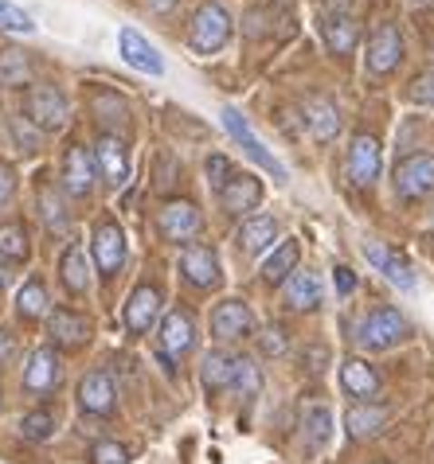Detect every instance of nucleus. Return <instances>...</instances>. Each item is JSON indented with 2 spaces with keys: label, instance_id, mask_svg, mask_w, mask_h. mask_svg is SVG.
Segmentation results:
<instances>
[{
  "label": "nucleus",
  "instance_id": "3",
  "mask_svg": "<svg viewBox=\"0 0 434 464\" xmlns=\"http://www.w3.org/2000/svg\"><path fill=\"white\" fill-rule=\"evenodd\" d=\"M395 199L399 203H423L434 196V157L430 152H415V157H403L395 164L391 176Z\"/></svg>",
  "mask_w": 434,
  "mask_h": 464
},
{
  "label": "nucleus",
  "instance_id": "49",
  "mask_svg": "<svg viewBox=\"0 0 434 464\" xmlns=\"http://www.w3.org/2000/svg\"><path fill=\"white\" fill-rule=\"evenodd\" d=\"M142 5H145L149 12H157V16H164V12L176 8V0H142Z\"/></svg>",
  "mask_w": 434,
  "mask_h": 464
},
{
  "label": "nucleus",
  "instance_id": "48",
  "mask_svg": "<svg viewBox=\"0 0 434 464\" xmlns=\"http://www.w3.org/2000/svg\"><path fill=\"white\" fill-rule=\"evenodd\" d=\"M12 355H16V336L8 328H0V367H8Z\"/></svg>",
  "mask_w": 434,
  "mask_h": 464
},
{
  "label": "nucleus",
  "instance_id": "26",
  "mask_svg": "<svg viewBox=\"0 0 434 464\" xmlns=\"http://www.w3.org/2000/svg\"><path fill=\"white\" fill-rule=\"evenodd\" d=\"M118 47H122V59L130 63L133 71H142V74H164V59L157 55V47H153L142 32L122 28L118 32Z\"/></svg>",
  "mask_w": 434,
  "mask_h": 464
},
{
  "label": "nucleus",
  "instance_id": "16",
  "mask_svg": "<svg viewBox=\"0 0 434 464\" xmlns=\"http://www.w3.org/2000/svg\"><path fill=\"white\" fill-rule=\"evenodd\" d=\"M321 301H325V285H321V274H317V269H298V274L282 285V308L286 313H298V316L317 313Z\"/></svg>",
  "mask_w": 434,
  "mask_h": 464
},
{
  "label": "nucleus",
  "instance_id": "40",
  "mask_svg": "<svg viewBox=\"0 0 434 464\" xmlns=\"http://www.w3.org/2000/svg\"><path fill=\"white\" fill-rule=\"evenodd\" d=\"M91 464H130V449L122 441H94L91 445Z\"/></svg>",
  "mask_w": 434,
  "mask_h": 464
},
{
  "label": "nucleus",
  "instance_id": "45",
  "mask_svg": "<svg viewBox=\"0 0 434 464\" xmlns=\"http://www.w3.org/2000/svg\"><path fill=\"white\" fill-rule=\"evenodd\" d=\"M266 20H271V8H266V5L251 8L247 12V24H242V32H247L251 40H259V35H266Z\"/></svg>",
  "mask_w": 434,
  "mask_h": 464
},
{
  "label": "nucleus",
  "instance_id": "25",
  "mask_svg": "<svg viewBox=\"0 0 434 464\" xmlns=\"http://www.w3.org/2000/svg\"><path fill=\"white\" fill-rule=\"evenodd\" d=\"M235 367H239V355L227 352V347H212L200 363V382L208 394H227L235 382Z\"/></svg>",
  "mask_w": 434,
  "mask_h": 464
},
{
  "label": "nucleus",
  "instance_id": "39",
  "mask_svg": "<svg viewBox=\"0 0 434 464\" xmlns=\"http://www.w3.org/2000/svg\"><path fill=\"white\" fill-rule=\"evenodd\" d=\"M203 172H208V184H212V191H220L227 179L235 176V164L223 157V152H212L208 160H203Z\"/></svg>",
  "mask_w": 434,
  "mask_h": 464
},
{
  "label": "nucleus",
  "instance_id": "29",
  "mask_svg": "<svg viewBox=\"0 0 434 464\" xmlns=\"http://www.w3.org/2000/svg\"><path fill=\"white\" fill-rule=\"evenodd\" d=\"M321 35H325L329 51H337V55H349V51L356 47V35H360V28H356L352 12L329 8V12H321Z\"/></svg>",
  "mask_w": 434,
  "mask_h": 464
},
{
  "label": "nucleus",
  "instance_id": "37",
  "mask_svg": "<svg viewBox=\"0 0 434 464\" xmlns=\"http://www.w3.org/2000/svg\"><path fill=\"white\" fill-rule=\"evenodd\" d=\"M0 28H5V32H16V35H28V32H35V20H32L24 8L8 5V0H0Z\"/></svg>",
  "mask_w": 434,
  "mask_h": 464
},
{
  "label": "nucleus",
  "instance_id": "8",
  "mask_svg": "<svg viewBox=\"0 0 434 464\" xmlns=\"http://www.w3.org/2000/svg\"><path fill=\"white\" fill-rule=\"evenodd\" d=\"M91 257L94 269L106 281H113L125 269V230L113 223V218H98L91 230Z\"/></svg>",
  "mask_w": 434,
  "mask_h": 464
},
{
  "label": "nucleus",
  "instance_id": "5",
  "mask_svg": "<svg viewBox=\"0 0 434 464\" xmlns=\"http://www.w3.org/2000/svg\"><path fill=\"white\" fill-rule=\"evenodd\" d=\"M196 340H200V328H196V316L188 313V308H169L164 313V320H161V328H157V352H161V359L169 363V371H173V359H184L188 352L196 347Z\"/></svg>",
  "mask_w": 434,
  "mask_h": 464
},
{
  "label": "nucleus",
  "instance_id": "47",
  "mask_svg": "<svg viewBox=\"0 0 434 464\" xmlns=\"http://www.w3.org/2000/svg\"><path fill=\"white\" fill-rule=\"evenodd\" d=\"M333 281H337V293H340V296H349V293L356 289V274H352L349 266H337V269H333Z\"/></svg>",
  "mask_w": 434,
  "mask_h": 464
},
{
  "label": "nucleus",
  "instance_id": "28",
  "mask_svg": "<svg viewBox=\"0 0 434 464\" xmlns=\"http://www.w3.org/2000/svg\"><path fill=\"white\" fill-rule=\"evenodd\" d=\"M305 125H310L313 140H321V145L337 140V133H340V113L333 106V98H325V94H310V98H305Z\"/></svg>",
  "mask_w": 434,
  "mask_h": 464
},
{
  "label": "nucleus",
  "instance_id": "20",
  "mask_svg": "<svg viewBox=\"0 0 434 464\" xmlns=\"http://www.w3.org/2000/svg\"><path fill=\"white\" fill-rule=\"evenodd\" d=\"M47 332H51V343L55 347H86L94 336V324L91 316L74 313V308H55V313H47Z\"/></svg>",
  "mask_w": 434,
  "mask_h": 464
},
{
  "label": "nucleus",
  "instance_id": "51",
  "mask_svg": "<svg viewBox=\"0 0 434 464\" xmlns=\"http://www.w3.org/2000/svg\"><path fill=\"white\" fill-rule=\"evenodd\" d=\"M372 464H388V460H372Z\"/></svg>",
  "mask_w": 434,
  "mask_h": 464
},
{
  "label": "nucleus",
  "instance_id": "6",
  "mask_svg": "<svg viewBox=\"0 0 434 464\" xmlns=\"http://www.w3.org/2000/svg\"><path fill=\"white\" fill-rule=\"evenodd\" d=\"M67 98H63L59 86L51 82H35L28 86V94H24V118H28L35 129H44V133H59L63 125H67Z\"/></svg>",
  "mask_w": 434,
  "mask_h": 464
},
{
  "label": "nucleus",
  "instance_id": "2",
  "mask_svg": "<svg viewBox=\"0 0 434 464\" xmlns=\"http://www.w3.org/2000/svg\"><path fill=\"white\" fill-rule=\"evenodd\" d=\"M235 24H232V12H227L220 0H203V5L192 12V24H188V47L196 55H215L227 40H232Z\"/></svg>",
  "mask_w": 434,
  "mask_h": 464
},
{
  "label": "nucleus",
  "instance_id": "9",
  "mask_svg": "<svg viewBox=\"0 0 434 464\" xmlns=\"http://www.w3.org/2000/svg\"><path fill=\"white\" fill-rule=\"evenodd\" d=\"M63 382V363H59V352L55 347H35L28 355V363H24V394L28 398H51L59 391Z\"/></svg>",
  "mask_w": 434,
  "mask_h": 464
},
{
  "label": "nucleus",
  "instance_id": "18",
  "mask_svg": "<svg viewBox=\"0 0 434 464\" xmlns=\"http://www.w3.org/2000/svg\"><path fill=\"white\" fill-rule=\"evenodd\" d=\"M223 129H227V133H232L235 140H239V145H242V152H247V157H251V160H259V164H262V169H266V172H271L274 179H286V169H282V164H278V160H274V152H271V149H266V145H262V140H259V137H254V129L247 125V118H242V113H239V110H232V106H227V110H223Z\"/></svg>",
  "mask_w": 434,
  "mask_h": 464
},
{
  "label": "nucleus",
  "instance_id": "14",
  "mask_svg": "<svg viewBox=\"0 0 434 464\" xmlns=\"http://www.w3.org/2000/svg\"><path fill=\"white\" fill-rule=\"evenodd\" d=\"M344 172L356 188H372L380 176V140L372 133H352L349 157H344Z\"/></svg>",
  "mask_w": 434,
  "mask_h": 464
},
{
  "label": "nucleus",
  "instance_id": "12",
  "mask_svg": "<svg viewBox=\"0 0 434 464\" xmlns=\"http://www.w3.org/2000/svg\"><path fill=\"white\" fill-rule=\"evenodd\" d=\"M79 410L91 418H113L118 410V386H113L110 371H86L79 379Z\"/></svg>",
  "mask_w": 434,
  "mask_h": 464
},
{
  "label": "nucleus",
  "instance_id": "13",
  "mask_svg": "<svg viewBox=\"0 0 434 464\" xmlns=\"http://www.w3.org/2000/svg\"><path fill=\"white\" fill-rule=\"evenodd\" d=\"M181 277L188 281L192 289H215L223 281V269H220V254L208 242H192L184 246L181 254Z\"/></svg>",
  "mask_w": 434,
  "mask_h": 464
},
{
  "label": "nucleus",
  "instance_id": "22",
  "mask_svg": "<svg viewBox=\"0 0 434 464\" xmlns=\"http://www.w3.org/2000/svg\"><path fill=\"white\" fill-rule=\"evenodd\" d=\"M94 179H98L94 160L83 145H71L67 152H63V188H67V196L86 199L94 191Z\"/></svg>",
  "mask_w": 434,
  "mask_h": 464
},
{
  "label": "nucleus",
  "instance_id": "21",
  "mask_svg": "<svg viewBox=\"0 0 434 464\" xmlns=\"http://www.w3.org/2000/svg\"><path fill=\"white\" fill-rule=\"evenodd\" d=\"M235 246L247 257L271 254L278 246V218L274 215H247L235 230Z\"/></svg>",
  "mask_w": 434,
  "mask_h": 464
},
{
  "label": "nucleus",
  "instance_id": "41",
  "mask_svg": "<svg viewBox=\"0 0 434 464\" xmlns=\"http://www.w3.org/2000/svg\"><path fill=\"white\" fill-rule=\"evenodd\" d=\"M94 110H98V121H110V125H125V102L118 94H98L94 98Z\"/></svg>",
  "mask_w": 434,
  "mask_h": 464
},
{
  "label": "nucleus",
  "instance_id": "44",
  "mask_svg": "<svg viewBox=\"0 0 434 464\" xmlns=\"http://www.w3.org/2000/svg\"><path fill=\"white\" fill-rule=\"evenodd\" d=\"M259 340H262V355H271V359H282V355H290L286 332H282V328H278V324H271V328H262V332H259Z\"/></svg>",
  "mask_w": 434,
  "mask_h": 464
},
{
  "label": "nucleus",
  "instance_id": "15",
  "mask_svg": "<svg viewBox=\"0 0 434 464\" xmlns=\"http://www.w3.org/2000/svg\"><path fill=\"white\" fill-rule=\"evenodd\" d=\"M403 63V40L395 24H376L368 35V74H391Z\"/></svg>",
  "mask_w": 434,
  "mask_h": 464
},
{
  "label": "nucleus",
  "instance_id": "46",
  "mask_svg": "<svg viewBox=\"0 0 434 464\" xmlns=\"http://www.w3.org/2000/svg\"><path fill=\"white\" fill-rule=\"evenodd\" d=\"M12 196H16V169L0 160V211L8 208V199H12Z\"/></svg>",
  "mask_w": 434,
  "mask_h": 464
},
{
  "label": "nucleus",
  "instance_id": "32",
  "mask_svg": "<svg viewBox=\"0 0 434 464\" xmlns=\"http://www.w3.org/2000/svg\"><path fill=\"white\" fill-rule=\"evenodd\" d=\"M305 445L313 449H325L329 445V437H333V410H329L325 402H313L310 410H305Z\"/></svg>",
  "mask_w": 434,
  "mask_h": 464
},
{
  "label": "nucleus",
  "instance_id": "10",
  "mask_svg": "<svg viewBox=\"0 0 434 464\" xmlns=\"http://www.w3.org/2000/svg\"><path fill=\"white\" fill-rule=\"evenodd\" d=\"M215 196H220V211L227 218H247V215H259L262 184H259V176H251V172H235Z\"/></svg>",
  "mask_w": 434,
  "mask_h": 464
},
{
  "label": "nucleus",
  "instance_id": "50",
  "mask_svg": "<svg viewBox=\"0 0 434 464\" xmlns=\"http://www.w3.org/2000/svg\"><path fill=\"white\" fill-rule=\"evenodd\" d=\"M5 285H8V262H0V293H5Z\"/></svg>",
  "mask_w": 434,
  "mask_h": 464
},
{
  "label": "nucleus",
  "instance_id": "52",
  "mask_svg": "<svg viewBox=\"0 0 434 464\" xmlns=\"http://www.w3.org/2000/svg\"><path fill=\"white\" fill-rule=\"evenodd\" d=\"M430 51H434V40H430Z\"/></svg>",
  "mask_w": 434,
  "mask_h": 464
},
{
  "label": "nucleus",
  "instance_id": "1",
  "mask_svg": "<svg viewBox=\"0 0 434 464\" xmlns=\"http://www.w3.org/2000/svg\"><path fill=\"white\" fill-rule=\"evenodd\" d=\"M411 336H415V328L407 324V316L395 304L368 308L360 316V324H356V343H360L364 352H391V347L407 343Z\"/></svg>",
  "mask_w": 434,
  "mask_h": 464
},
{
  "label": "nucleus",
  "instance_id": "19",
  "mask_svg": "<svg viewBox=\"0 0 434 464\" xmlns=\"http://www.w3.org/2000/svg\"><path fill=\"white\" fill-rule=\"evenodd\" d=\"M364 257L372 262L380 274H384L395 289H403V293H411L415 285H419V277H415V269H411V262H407L403 254H395L391 246H384L380 238H368L364 242Z\"/></svg>",
  "mask_w": 434,
  "mask_h": 464
},
{
  "label": "nucleus",
  "instance_id": "33",
  "mask_svg": "<svg viewBox=\"0 0 434 464\" xmlns=\"http://www.w3.org/2000/svg\"><path fill=\"white\" fill-rule=\"evenodd\" d=\"M32 238L24 223H0V262H28Z\"/></svg>",
  "mask_w": 434,
  "mask_h": 464
},
{
  "label": "nucleus",
  "instance_id": "36",
  "mask_svg": "<svg viewBox=\"0 0 434 464\" xmlns=\"http://www.w3.org/2000/svg\"><path fill=\"white\" fill-rule=\"evenodd\" d=\"M55 425H59L55 410L40 406V410H32V414L20 418V433L28 437V441H47V437H55Z\"/></svg>",
  "mask_w": 434,
  "mask_h": 464
},
{
  "label": "nucleus",
  "instance_id": "31",
  "mask_svg": "<svg viewBox=\"0 0 434 464\" xmlns=\"http://www.w3.org/2000/svg\"><path fill=\"white\" fill-rule=\"evenodd\" d=\"M47 313H51V296H47L44 277H28L16 293V316L20 320H44Z\"/></svg>",
  "mask_w": 434,
  "mask_h": 464
},
{
  "label": "nucleus",
  "instance_id": "34",
  "mask_svg": "<svg viewBox=\"0 0 434 464\" xmlns=\"http://www.w3.org/2000/svg\"><path fill=\"white\" fill-rule=\"evenodd\" d=\"M232 394H239L242 402H254L262 394V371L254 359L239 355V367H235V382H232Z\"/></svg>",
  "mask_w": 434,
  "mask_h": 464
},
{
  "label": "nucleus",
  "instance_id": "24",
  "mask_svg": "<svg viewBox=\"0 0 434 464\" xmlns=\"http://www.w3.org/2000/svg\"><path fill=\"white\" fill-rule=\"evenodd\" d=\"M340 386L352 402H376L380 398V375L372 371V363H364L360 355H349L340 363Z\"/></svg>",
  "mask_w": 434,
  "mask_h": 464
},
{
  "label": "nucleus",
  "instance_id": "35",
  "mask_svg": "<svg viewBox=\"0 0 434 464\" xmlns=\"http://www.w3.org/2000/svg\"><path fill=\"white\" fill-rule=\"evenodd\" d=\"M40 215H44V223H47V230L51 235H63V230L71 227V211L63 208V196L55 188H40Z\"/></svg>",
  "mask_w": 434,
  "mask_h": 464
},
{
  "label": "nucleus",
  "instance_id": "4",
  "mask_svg": "<svg viewBox=\"0 0 434 464\" xmlns=\"http://www.w3.org/2000/svg\"><path fill=\"white\" fill-rule=\"evenodd\" d=\"M212 340L227 347V343H242V340H251L254 332H259V320H254L251 313V304L247 301H239V296H227V301H220L212 308Z\"/></svg>",
  "mask_w": 434,
  "mask_h": 464
},
{
  "label": "nucleus",
  "instance_id": "43",
  "mask_svg": "<svg viewBox=\"0 0 434 464\" xmlns=\"http://www.w3.org/2000/svg\"><path fill=\"white\" fill-rule=\"evenodd\" d=\"M0 79H5L8 86H20L24 79H28V63H24L20 51H8V55L0 59Z\"/></svg>",
  "mask_w": 434,
  "mask_h": 464
},
{
  "label": "nucleus",
  "instance_id": "11",
  "mask_svg": "<svg viewBox=\"0 0 434 464\" xmlns=\"http://www.w3.org/2000/svg\"><path fill=\"white\" fill-rule=\"evenodd\" d=\"M161 304H164V293L157 281H142L133 293H130V301H125V332L130 336H145V332L157 324V316H161Z\"/></svg>",
  "mask_w": 434,
  "mask_h": 464
},
{
  "label": "nucleus",
  "instance_id": "38",
  "mask_svg": "<svg viewBox=\"0 0 434 464\" xmlns=\"http://www.w3.org/2000/svg\"><path fill=\"white\" fill-rule=\"evenodd\" d=\"M8 133H12V140L24 149V152H35L40 149V129H35L24 113H16V118H8Z\"/></svg>",
  "mask_w": 434,
  "mask_h": 464
},
{
  "label": "nucleus",
  "instance_id": "42",
  "mask_svg": "<svg viewBox=\"0 0 434 464\" xmlns=\"http://www.w3.org/2000/svg\"><path fill=\"white\" fill-rule=\"evenodd\" d=\"M407 98H411L415 106H430L434 110V71L415 74L411 86H407Z\"/></svg>",
  "mask_w": 434,
  "mask_h": 464
},
{
  "label": "nucleus",
  "instance_id": "7",
  "mask_svg": "<svg viewBox=\"0 0 434 464\" xmlns=\"http://www.w3.org/2000/svg\"><path fill=\"white\" fill-rule=\"evenodd\" d=\"M157 230L164 242L192 246L203 230V211L192 199H169V203H161V211H157Z\"/></svg>",
  "mask_w": 434,
  "mask_h": 464
},
{
  "label": "nucleus",
  "instance_id": "30",
  "mask_svg": "<svg viewBox=\"0 0 434 464\" xmlns=\"http://www.w3.org/2000/svg\"><path fill=\"white\" fill-rule=\"evenodd\" d=\"M59 281H63V289H67L71 296H83L86 289H91V262H86V250L79 246V242H71V246L63 250Z\"/></svg>",
  "mask_w": 434,
  "mask_h": 464
},
{
  "label": "nucleus",
  "instance_id": "23",
  "mask_svg": "<svg viewBox=\"0 0 434 464\" xmlns=\"http://www.w3.org/2000/svg\"><path fill=\"white\" fill-rule=\"evenodd\" d=\"M388 406L380 402H352L344 414V433H349V441H372L388 430Z\"/></svg>",
  "mask_w": 434,
  "mask_h": 464
},
{
  "label": "nucleus",
  "instance_id": "27",
  "mask_svg": "<svg viewBox=\"0 0 434 464\" xmlns=\"http://www.w3.org/2000/svg\"><path fill=\"white\" fill-rule=\"evenodd\" d=\"M298 262H301V242L298 238H282L271 254L262 257V281L271 289L286 285V281L293 277V269H298Z\"/></svg>",
  "mask_w": 434,
  "mask_h": 464
},
{
  "label": "nucleus",
  "instance_id": "17",
  "mask_svg": "<svg viewBox=\"0 0 434 464\" xmlns=\"http://www.w3.org/2000/svg\"><path fill=\"white\" fill-rule=\"evenodd\" d=\"M91 160H94V172L106 179L110 188H122L125 179H130V152H125L122 145V137H113V133H102L94 140V152H91Z\"/></svg>",
  "mask_w": 434,
  "mask_h": 464
}]
</instances>
